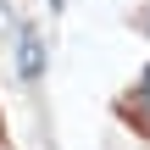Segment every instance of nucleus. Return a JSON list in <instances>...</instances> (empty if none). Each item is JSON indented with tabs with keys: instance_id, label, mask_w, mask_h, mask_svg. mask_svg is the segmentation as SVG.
<instances>
[{
	"instance_id": "1",
	"label": "nucleus",
	"mask_w": 150,
	"mask_h": 150,
	"mask_svg": "<svg viewBox=\"0 0 150 150\" xmlns=\"http://www.w3.org/2000/svg\"><path fill=\"white\" fill-rule=\"evenodd\" d=\"M17 72H22V78H39V72H45V50H39L33 33L17 39Z\"/></svg>"
},
{
	"instance_id": "2",
	"label": "nucleus",
	"mask_w": 150,
	"mask_h": 150,
	"mask_svg": "<svg viewBox=\"0 0 150 150\" xmlns=\"http://www.w3.org/2000/svg\"><path fill=\"white\" fill-rule=\"evenodd\" d=\"M139 95H145V111H150V72H145V89H139Z\"/></svg>"
}]
</instances>
